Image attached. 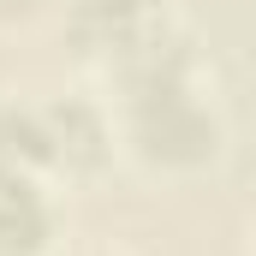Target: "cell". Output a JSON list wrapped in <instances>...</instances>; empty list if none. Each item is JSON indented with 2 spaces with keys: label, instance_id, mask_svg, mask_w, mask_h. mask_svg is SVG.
<instances>
[{
  "label": "cell",
  "instance_id": "1",
  "mask_svg": "<svg viewBox=\"0 0 256 256\" xmlns=\"http://www.w3.org/2000/svg\"><path fill=\"white\" fill-rule=\"evenodd\" d=\"M131 143L143 161H161V167H202L220 143L214 114L196 102L191 84H173V90H155V96H137L131 102Z\"/></svg>",
  "mask_w": 256,
  "mask_h": 256
},
{
  "label": "cell",
  "instance_id": "2",
  "mask_svg": "<svg viewBox=\"0 0 256 256\" xmlns=\"http://www.w3.org/2000/svg\"><path fill=\"white\" fill-rule=\"evenodd\" d=\"M54 238V208L36 173H0V256H42Z\"/></svg>",
  "mask_w": 256,
  "mask_h": 256
},
{
  "label": "cell",
  "instance_id": "3",
  "mask_svg": "<svg viewBox=\"0 0 256 256\" xmlns=\"http://www.w3.org/2000/svg\"><path fill=\"white\" fill-rule=\"evenodd\" d=\"M72 18L102 48H120V42H131V36L161 24V0H72Z\"/></svg>",
  "mask_w": 256,
  "mask_h": 256
},
{
  "label": "cell",
  "instance_id": "5",
  "mask_svg": "<svg viewBox=\"0 0 256 256\" xmlns=\"http://www.w3.org/2000/svg\"><path fill=\"white\" fill-rule=\"evenodd\" d=\"M42 6H54V0H0V18H36Z\"/></svg>",
  "mask_w": 256,
  "mask_h": 256
},
{
  "label": "cell",
  "instance_id": "4",
  "mask_svg": "<svg viewBox=\"0 0 256 256\" xmlns=\"http://www.w3.org/2000/svg\"><path fill=\"white\" fill-rule=\"evenodd\" d=\"M42 161H48L42 108H18V102H0V173H36Z\"/></svg>",
  "mask_w": 256,
  "mask_h": 256
}]
</instances>
